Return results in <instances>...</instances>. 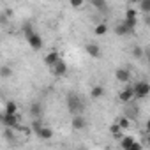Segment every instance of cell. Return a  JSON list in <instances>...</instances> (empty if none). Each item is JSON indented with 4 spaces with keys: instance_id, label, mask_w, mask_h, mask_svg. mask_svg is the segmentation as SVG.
I'll list each match as a JSON object with an SVG mask.
<instances>
[{
    "instance_id": "cell-7",
    "label": "cell",
    "mask_w": 150,
    "mask_h": 150,
    "mask_svg": "<svg viewBox=\"0 0 150 150\" xmlns=\"http://www.w3.org/2000/svg\"><path fill=\"white\" fill-rule=\"evenodd\" d=\"M62 58H60V55H58V51H50L46 57H44V62H46V65H50L51 69L60 62Z\"/></svg>"
},
{
    "instance_id": "cell-11",
    "label": "cell",
    "mask_w": 150,
    "mask_h": 150,
    "mask_svg": "<svg viewBox=\"0 0 150 150\" xmlns=\"http://www.w3.org/2000/svg\"><path fill=\"white\" fill-rule=\"evenodd\" d=\"M65 72H67V64H65L64 60H60V62L53 67V74H55V76H64Z\"/></svg>"
},
{
    "instance_id": "cell-10",
    "label": "cell",
    "mask_w": 150,
    "mask_h": 150,
    "mask_svg": "<svg viewBox=\"0 0 150 150\" xmlns=\"http://www.w3.org/2000/svg\"><path fill=\"white\" fill-rule=\"evenodd\" d=\"M132 97H134V88H132V87H125V88L120 92V101H122V103H129Z\"/></svg>"
},
{
    "instance_id": "cell-26",
    "label": "cell",
    "mask_w": 150,
    "mask_h": 150,
    "mask_svg": "<svg viewBox=\"0 0 150 150\" xmlns=\"http://www.w3.org/2000/svg\"><path fill=\"white\" fill-rule=\"evenodd\" d=\"M131 150H143V146H141V143H138V141H136V143L132 145V148H131Z\"/></svg>"
},
{
    "instance_id": "cell-16",
    "label": "cell",
    "mask_w": 150,
    "mask_h": 150,
    "mask_svg": "<svg viewBox=\"0 0 150 150\" xmlns=\"http://www.w3.org/2000/svg\"><path fill=\"white\" fill-rule=\"evenodd\" d=\"M139 11L146 16V14H150V0H141L139 2Z\"/></svg>"
},
{
    "instance_id": "cell-19",
    "label": "cell",
    "mask_w": 150,
    "mask_h": 150,
    "mask_svg": "<svg viewBox=\"0 0 150 150\" xmlns=\"http://www.w3.org/2000/svg\"><path fill=\"white\" fill-rule=\"evenodd\" d=\"M106 32H108V25H106V23H99V25L96 27V30H94L96 35H104Z\"/></svg>"
},
{
    "instance_id": "cell-28",
    "label": "cell",
    "mask_w": 150,
    "mask_h": 150,
    "mask_svg": "<svg viewBox=\"0 0 150 150\" xmlns=\"http://www.w3.org/2000/svg\"><path fill=\"white\" fill-rule=\"evenodd\" d=\"M145 23L150 27V14H146V16H145Z\"/></svg>"
},
{
    "instance_id": "cell-27",
    "label": "cell",
    "mask_w": 150,
    "mask_h": 150,
    "mask_svg": "<svg viewBox=\"0 0 150 150\" xmlns=\"http://www.w3.org/2000/svg\"><path fill=\"white\" fill-rule=\"evenodd\" d=\"M145 127H146V132H148V134H150V118H148V120H146V124H145Z\"/></svg>"
},
{
    "instance_id": "cell-6",
    "label": "cell",
    "mask_w": 150,
    "mask_h": 150,
    "mask_svg": "<svg viewBox=\"0 0 150 150\" xmlns=\"http://www.w3.org/2000/svg\"><path fill=\"white\" fill-rule=\"evenodd\" d=\"M115 76H117V80H118L120 83H129V80H131V72H129L125 67H118V69L115 71Z\"/></svg>"
},
{
    "instance_id": "cell-23",
    "label": "cell",
    "mask_w": 150,
    "mask_h": 150,
    "mask_svg": "<svg viewBox=\"0 0 150 150\" xmlns=\"http://www.w3.org/2000/svg\"><path fill=\"white\" fill-rule=\"evenodd\" d=\"M92 6H94L96 9H104V7H106V2H103V0H94Z\"/></svg>"
},
{
    "instance_id": "cell-5",
    "label": "cell",
    "mask_w": 150,
    "mask_h": 150,
    "mask_svg": "<svg viewBox=\"0 0 150 150\" xmlns=\"http://www.w3.org/2000/svg\"><path fill=\"white\" fill-rule=\"evenodd\" d=\"M71 127H72L74 131H83V129L87 127L85 117H81V115H74V117H72V122H71Z\"/></svg>"
},
{
    "instance_id": "cell-8",
    "label": "cell",
    "mask_w": 150,
    "mask_h": 150,
    "mask_svg": "<svg viewBox=\"0 0 150 150\" xmlns=\"http://www.w3.org/2000/svg\"><path fill=\"white\" fill-rule=\"evenodd\" d=\"M27 41H28V46H30L32 50H41V48H42V37H41L39 34L30 35Z\"/></svg>"
},
{
    "instance_id": "cell-14",
    "label": "cell",
    "mask_w": 150,
    "mask_h": 150,
    "mask_svg": "<svg viewBox=\"0 0 150 150\" xmlns=\"http://www.w3.org/2000/svg\"><path fill=\"white\" fill-rule=\"evenodd\" d=\"M30 113H32L35 118H39V117L42 115V104H41V103H32V106H30Z\"/></svg>"
},
{
    "instance_id": "cell-1",
    "label": "cell",
    "mask_w": 150,
    "mask_h": 150,
    "mask_svg": "<svg viewBox=\"0 0 150 150\" xmlns=\"http://www.w3.org/2000/svg\"><path fill=\"white\" fill-rule=\"evenodd\" d=\"M67 108H69L71 113L78 115V113L83 110V103H81V99H80L76 94H69V96H67Z\"/></svg>"
},
{
    "instance_id": "cell-25",
    "label": "cell",
    "mask_w": 150,
    "mask_h": 150,
    "mask_svg": "<svg viewBox=\"0 0 150 150\" xmlns=\"http://www.w3.org/2000/svg\"><path fill=\"white\" fill-rule=\"evenodd\" d=\"M132 55H134L136 58H141V55H143V50H141L139 46H134V48H132Z\"/></svg>"
},
{
    "instance_id": "cell-29",
    "label": "cell",
    "mask_w": 150,
    "mask_h": 150,
    "mask_svg": "<svg viewBox=\"0 0 150 150\" xmlns=\"http://www.w3.org/2000/svg\"><path fill=\"white\" fill-rule=\"evenodd\" d=\"M81 6H83L81 2H72V7H81Z\"/></svg>"
},
{
    "instance_id": "cell-17",
    "label": "cell",
    "mask_w": 150,
    "mask_h": 150,
    "mask_svg": "<svg viewBox=\"0 0 150 150\" xmlns=\"http://www.w3.org/2000/svg\"><path fill=\"white\" fill-rule=\"evenodd\" d=\"M115 32H117L118 35H127V34H131V32H129V28L125 27V23H124V21L117 25V28H115Z\"/></svg>"
},
{
    "instance_id": "cell-4",
    "label": "cell",
    "mask_w": 150,
    "mask_h": 150,
    "mask_svg": "<svg viewBox=\"0 0 150 150\" xmlns=\"http://www.w3.org/2000/svg\"><path fill=\"white\" fill-rule=\"evenodd\" d=\"M2 122H4V125L7 127V129H21V125L18 124V115H2Z\"/></svg>"
},
{
    "instance_id": "cell-12",
    "label": "cell",
    "mask_w": 150,
    "mask_h": 150,
    "mask_svg": "<svg viewBox=\"0 0 150 150\" xmlns=\"http://www.w3.org/2000/svg\"><path fill=\"white\" fill-rule=\"evenodd\" d=\"M134 143H136V139H134L132 136H124V138L120 139V146H122L124 150H131Z\"/></svg>"
},
{
    "instance_id": "cell-15",
    "label": "cell",
    "mask_w": 150,
    "mask_h": 150,
    "mask_svg": "<svg viewBox=\"0 0 150 150\" xmlns=\"http://www.w3.org/2000/svg\"><path fill=\"white\" fill-rule=\"evenodd\" d=\"M6 115H16L18 113V104L14 103V101H9L7 104H6V111H4Z\"/></svg>"
},
{
    "instance_id": "cell-21",
    "label": "cell",
    "mask_w": 150,
    "mask_h": 150,
    "mask_svg": "<svg viewBox=\"0 0 150 150\" xmlns=\"http://www.w3.org/2000/svg\"><path fill=\"white\" fill-rule=\"evenodd\" d=\"M120 131H122V129H120L118 124H111V125H110V132H111L113 136H120Z\"/></svg>"
},
{
    "instance_id": "cell-2",
    "label": "cell",
    "mask_w": 150,
    "mask_h": 150,
    "mask_svg": "<svg viewBox=\"0 0 150 150\" xmlns=\"http://www.w3.org/2000/svg\"><path fill=\"white\" fill-rule=\"evenodd\" d=\"M132 88H134V97H138V99H145L150 94V83L148 81H138L132 85Z\"/></svg>"
},
{
    "instance_id": "cell-24",
    "label": "cell",
    "mask_w": 150,
    "mask_h": 150,
    "mask_svg": "<svg viewBox=\"0 0 150 150\" xmlns=\"http://www.w3.org/2000/svg\"><path fill=\"white\" fill-rule=\"evenodd\" d=\"M0 74H2V78H7V76H11V69L7 65H4L2 69H0Z\"/></svg>"
},
{
    "instance_id": "cell-18",
    "label": "cell",
    "mask_w": 150,
    "mask_h": 150,
    "mask_svg": "<svg viewBox=\"0 0 150 150\" xmlns=\"http://www.w3.org/2000/svg\"><path fill=\"white\" fill-rule=\"evenodd\" d=\"M125 20L138 21V11H136V9H127V11H125Z\"/></svg>"
},
{
    "instance_id": "cell-30",
    "label": "cell",
    "mask_w": 150,
    "mask_h": 150,
    "mask_svg": "<svg viewBox=\"0 0 150 150\" xmlns=\"http://www.w3.org/2000/svg\"><path fill=\"white\" fill-rule=\"evenodd\" d=\"M146 58H148V62H150V51H148V53H146Z\"/></svg>"
},
{
    "instance_id": "cell-22",
    "label": "cell",
    "mask_w": 150,
    "mask_h": 150,
    "mask_svg": "<svg viewBox=\"0 0 150 150\" xmlns=\"http://www.w3.org/2000/svg\"><path fill=\"white\" fill-rule=\"evenodd\" d=\"M23 34H25V37L28 39V37H30V35H34L35 32H34V28H32L30 25H25V27H23Z\"/></svg>"
},
{
    "instance_id": "cell-20",
    "label": "cell",
    "mask_w": 150,
    "mask_h": 150,
    "mask_svg": "<svg viewBox=\"0 0 150 150\" xmlns=\"http://www.w3.org/2000/svg\"><path fill=\"white\" fill-rule=\"evenodd\" d=\"M118 125H120V129H129L131 120H129L127 117H124V118H120V120H118Z\"/></svg>"
},
{
    "instance_id": "cell-13",
    "label": "cell",
    "mask_w": 150,
    "mask_h": 150,
    "mask_svg": "<svg viewBox=\"0 0 150 150\" xmlns=\"http://www.w3.org/2000/svg\"><path fill=\"white\" fill-rule=\"evenodd\" d=\"M103 96H104V87L103 85H96L92 88V92H90V97L92 99H101Z\"/></svg>"
},
{
    "instance_id": "cell-3",
    "label": "cell",
    "mask_w": 150,
    "mask_h": 150,
    "mask_svg": "<svg viewBox=\"0 0 150 150\" xmlns=\"http://www.w3.org/2000/svg\"><path fill=\"white\" fill-rule=\"evenodd\" d=\"M34 131L41 139H51L53 138V131L50 127H44L41 122H34Z\"/></svg>"
},
{
    "instance_id": "cell-31",
    "label": "cell",
    "mask_w": 150,
    "mask_h": 150,
    "mask_svg": "<svg viewBox=\"0 0 150 150\" xmlns=\"http://www.w3.org/2000/svg\"><path fill=\"white\" fill-rule=\"evenodd\" d=\"M148 143H150V138H148Z\"/></svg>"
},
{
    "instance_id": "cell-9",
    "label": "cell",
    "mask_w": 150,
    "mask_h": 150,
    "mask_svg": "<svg viewBox=\"0 0 150 150\" xmlns=\"http://www.w3.org/2000/svg\"><path fill=\"white\" fill-rule=\"evenodd\" d=\"M87 53H88L92 58H101V55H103L101 48H99L97 44H94V42H88V44H87Z\"/></svg>"
}]
</instances>
